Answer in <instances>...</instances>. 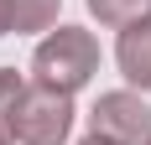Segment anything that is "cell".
Wrapping results in <instances>:
<instances>
[{"instance_id": "10", "label": "cell", "mask_w": 151, "mask_h": 145, "mask_svg": "<svg viewBox=\"0 0 151 145\" xmlns=\"http://www.w3.org/2000/svg\"><path fill=\"white\" fill-rule=\"evenodd\" d=\"M146 145H151V140H146Z\"/></svg>"}, {"instance_id": "3", "label": "cell", "mask_w": 151, "mask_h": 145, "mask_svg": "<svg viewBox=\"0 0 151 145\" xmlns=\"http://www.w3.org/2000/svg\"><path fill=\"white\" fill-rule=\"evenodd\" d=\"M89 135L109 145H146L151 140V104L136 88H115V93H99L89 109Z\"/></svg>"}, {"instance_id": "6", "label": "cell", "mask_w": 151, "mask_h": 145, "mask_svg": "<svg viewBox=\"0 0 151 145\" xmlns=\"http://www.w3.org/2000/svg\"><path fill=\"white\" fill-rule=\"evenodd\" d=\"M63 0H11V26L16 31H52Z\"/></svg>"}, {"instance_id": "9", "label": "cell", "mask_w": 151, "mask_h": 145, "mask_svg": "<svg viewBox=\"0 0 151 145\" xmlns=\"http://www.w3.org/2000/svg\"><path fill=\"white\" fill-rule=\"evenodd\" d=\"M78 145H109V140H99V135H89V140H78Z\"/></svg>"}, {"instance_id": "7", "label": "cell", "mask_w": 151, "mask_h": 145, "mask_svg": "<svg viewBox=\"0 0 151 145\" xmlns=\"http://www.w3.org/2000/svg\"><path fill=\"white\" fill-rule=\"evenodd\" d=\"M26 88V78L16 68H0V145H16V135H11V104H16V93Z\"/></svg>"}, {"instance_id": "4", "label": "cell", "mask_w": 151, "mask_h": 145, "mask_svg": "<svg viewBox=\"0 0 151 145\" xmlns=\"http://www.w3.org/2000/svg\"><path fill=\"white\" fill-rule=\"evenodd\" d=\"M115 62H120L125 83L136 88V93H151V16H141V21H130V26L120 31Z\"/></svg>"}, {"instance_id": "2", "label": "cell", "mask_w": 151, "mask_h": 145, "mask_svg": "<svg viewBox=\"0 0 151 145\" xmlns=\"http://www.w3.org/2000/svg\"><path fill=\"white\" fill-rule=\"evenodd\" d=\"M73 93H58L47 83H26L11 104V135L16 145H68L73 135Z\"/></svg>"}, {"instance_id": "8", "label": "cell", "mask_w": 151, "mask_h": 145, "mask_svg": "<svg viewBox=\"0 0 151 145\" xmlns=\"http://www.w3.org/2000/svg\"><path fill=\"white\" fill-rule=\"evenodd\" d=\"M5 31H16L11 26V0H0V36H5Z\"/></svg>"}, {"instance_id": "5", "label": "cell", "mask_w": 151, "mask_h": 145, "mask_svg": "<svg viewBox=\"0 0 151 145\" xmlns=\"http://www.w3.org/2000/svg\"><path fill=\"white\" fill-rule=\"evenodd\" d=\"M83 5H89V16L99 26H109V31H125L130 21L151 16V0H83Z\"/></svg>"}, {"instance_id": "1", "label": "cell", "mask_w": 151, "mask_h": 145, "mask_svg": "<svg viewBox=\"0 0 151 145\" xmlns=\"http://www.w3.org/2000/svg\"><path fill=\"white\" fill-rule=\"evenodd\" d=\"M99 72V42L83 26H52L31 52V83H47L58 93H78Z\"/></svg>"}]
</instances>
